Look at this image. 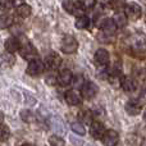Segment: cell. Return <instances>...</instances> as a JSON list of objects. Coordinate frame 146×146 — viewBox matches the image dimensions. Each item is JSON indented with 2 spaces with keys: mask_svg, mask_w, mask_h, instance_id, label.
I'll list each match as a JSON object with an SVG mask.
<instances>
[{
  "mask_svg": "<svg viewBox=\"0 0 146 146\" xmlns=\"http://www.w3.org/2000/svg\"><path fill=\"white\" fill-rule=\"evenodd\" d=\"M121 87L126 92H133L136 90V82L131 77H123L121 80Z\"/></svg>",
  "mask_w": 146,
  "mask_h": 146,
  "instance_id": "ac0fdd59",
  "label": "cell"
},
{
  "mask_svg": "<svg viewBox=\"0 0 146 146\" xmlns=\"http://www.w3.org/2000/svg\"><path fill=\"white\" fill-rule=\"evenodd\" d=\"M14 63H15V58L13 56V54L4 53L0 55V67H3V68H10Z\"/></svg>",
  "mask_w": 146,
  "mask_h": 146,
  "instance_id": "e0dca14e",
  "label": "cell"
},
{
  "mask_svg": "<svg viewBox=\"0 0 146 146\" xmlns=\"http://www.w3.org/2000/svg\"><path fill=\"white\" fill-rule=\"evenodd\" d=\"M105 127L101 123L100 121H94L90 126V135L94 137L95 140H99L103 137V135L105 133Z\"/></svg>",
  "mask_w": 146,
  "mask_h": 146,
  "instance_id": "9c48e42d",
  "label": "cell"
},
{
  "mask_svg": "<svg viewBox=\"0 0 146 146\" xmlns=\"http://www.w3.org/2000/svg\"><path fill=\"white\" fill-rule=\"evenodd\" d=\"M49 144L50 146H66V142L58 135H53V136L49 137Z\"/></svg>",
  "mask_w": 146,
  "mask_h": 146,
  "instance_id": "d4e9b609",
  "label": "cell"
},
{
  "mask_svg": "<svg viewBox=\"0 0 146 146\" xmlns=\"http://www.w3.org/2000/svg\"><path fill=\"white\" fill-rule=\"evenodd\" d=\"M80 118L85 123H92V111L91 110H82L80 113Z\"/></svg>",
  "mask_w": 146,
  "mask_h": 146,
  "instance_id": "4316f807",
  "label": "cell"
},
{
  "mask_svg": "<svg viewBox=\"0 0 146 146\" xmlns=\"http://www.w3.org/2000/svg\"><path fill=\"white\" fill-rule=\"evenodd\" d=\"M4 48H5V50H7V53L13 54L21 49V41L18 40L17 37H9L5 41Z\"/></svg>",
  "mask_w": 146,
  "mask_h": 146,
  "instance_id": "4fadbf2b",
  "label": "cell"
},
{
  "mask_svg": "<svg viewBox=\"0 0 146 146\" xmlns=\"http://www.w3.org/2000/svg\"><path fill=\"white\" fill-rule=\"evenodd\" d=\"M62 5H63L64 10L67 13H69V14H77L78 12L83 10L80 1H71V0H68V1H63Z\"/></svg>",
  "mask_w": 146,
  "mask_h": 146,
  "instance_id": "5bb4252c",
  "label": "cell"
},
{
  "mask_svg": "<svg viewBox=\"0 0 146 146\" xmlns=\"http://www.w3.org/2000/svg\"><path fill=\"white\" fill-rule=\"evenodd\" d=\"M45 82L48 83L49 86H55L58 83V76L55 74H49L48 77L45 78Z\"/></svg>",
  "mask_w": 146,
  "mask_h": 146,
  "instance_id": "f1b7e54d",
  "label": "cell"
},
{
  "mask_svg": "<svg viewBox=\"0 0 146 146\" xmlns=\"http://www.w3.org/2000/svg\"><path fill=\"white\" fill-rule=\"evenodd\" d=\"M141 146H146V140H144V141H142V144H141Z\"/></svg>",
  "mask_w": 146,
  "mask_h": 146,
  "instance_id": "e575fe53",
  "label": "cell"
},
{
  "mask_svg": "<svg viewBox=\"0 0 146 146\" xmlns=\"http://www.w3.org/2000/svg\"><path fill=\"white\" fill-rule=\"evenodd\" d=\"M73 80V74L69 69H63V71L59 72L58 76V83L60 86H68L72 83Z\"/></svg>",
  "mask_w": 146,
  "mask_h": 146,
  "instance_id": "2e32d148",
  "label": "cell"
},
{
  "mask_svg": "<svg viewBox=\"0 0 146 146\" xmlns=\"http://www.w3.org/2000/svg\"><path fill=\"white\" fill-rule=\"evenodd\" d=\"M124 108H126V111L129 114V115H137V114H140L142 106H141V104H140L137 100L132 99V100L127 101L126 105H124Z\"/></svg>",
  "mask_w": 146,
  "mask_h": 146,
  "instance_id": "7c38bea8",
  "label": "cell"
},
{
  "mask_svg": "<svg viewBox=\"0 0 146 146\" xmlns=\"http://www.w3.org/2000/svg\"><path fill=\"white\" fill-rule=\"evenodd\" d=\"M104 146H117L119 142V135L115 129H106L101 137Z\"/></svg>",
  "mask_w": 146,
  "mask_h": 146,
  "instance_id": "52a82bcc",
  "label": "cell"
},
{
  "mask_svg": "<svg viewBox=\"0 0 146 146\" xmlns=\"http://www.w3.org/2000/svg\"><path fill=\"white\" fill-rule=\"evenodd\" d=\"M21 118H22V121L26 122V123H32V122H35L36 117L31 110H26L25 109V110L21 111Z\"/></svg>",
  "mask_w": 146,
  "mask_h": 146,
  "instance_id": "603a6c76",
  "label": "cell"
},
{
  "mask_svg": "<svg viewBox=\"0 0 146 146\" xmlns=\"http://www.w3.org/2000/svg\"><path fill=\"white\" fill-rule=\"evenodd\" d=\"M3 121H4V114H3V111H0V124L3 123Z\"/></svg>",
  "mask_w": 146,
  "mask_h": 146,
  "instance_id": "d6a6232c",
  "label": "cell"
},
{
  "mask_svg": "<svg viewBox=\"0 0 146 146\" xmlns=\"http://www.w3.org/2000/svg\"><path fill=\"white\" fill-rule=\"evenodd\" d=\"M99 27L101 28V31H103L106 36L115 35L117 30H118V28L115 27V25H114V22H113L111 18H104V19L99 23Z\"/></svg>",
  "mask_w": 146,
  "mask_h": 146,
  "instance_id": "ba28073f",
  "label": "cell"
},
{
  "mask_svg": "<svg viewBox=\"0 0 146 146\" xmlns=\"http://www.w3.org/2000/svg\"><path fill=\"white\" fill-rule=\"evenodd\" d=\"M66 101L68 105L77 106V105H81L82 98H81V95H78L74 90H69L66 92Z\"/></svg>",
  "mask_w": 146,
  "mask_h": 146,
  "instance_id": "9a60e30c",
  "label": "cell"
},
{
  "mask_svg": "<svg viewBox=\"0 0 146 146\" xmlns=\"http://www.w3.org/2000/svg\"><path fill=\"white\" fill-rule=\"evenodd\" d=\"M99 92V87L96 83L91 82V81H86L81 87V98L86 99V100H91L94 99Z\"/></svg>",
  "mask_w": 146,
  "mask_h": 146,
  "instance_id": "3957f363",
  "label": "cell"
},
{
  "mask_svg": "<svg viewBox=\"0 0 146 146\" xmlns=\"http://www.w3.org/2000/svg\"><path fill=\"white\" fill-rule=\"evenodd\" d=\"M14 19L9 14H1L0 15V30H7L13 25Z\"/></svg>",
  "mask_w": 146,
  "mask_h": 146,
  "instance_id": "7402d4cb",
  "label": "cell"
},
{
  "mask_svg": "<svg viewBox=\"0 0 146 146\" xmlns=\"http://www.w3.org/2000/svg\"><path fill=\"white\" fill-rule=\"evenodd\" d=\"M78 49V41L76 40L74 36L72 35H66L62 40V45H60V50L64 54H73L76 53V50Z\"/></svg>",
  "mask_w": 146,
  "mask_h": 146,
  "instance_id": "6da1fadb",
  "label": "cell"
},
{
  "mask_svg": "<svg viewBox=\"0 0 146 146\" xmlns=\"http://www.w3.org/2000/svg\"><path fill=\"white\" fill-rule=\"evenodd\" d=\"M72 83L76 86V87H82V85H83L85 82H83L82 76H77L74 80H72Z\"/></svg>",
  "mask_w": 146,
  "mask_h": 146,
  "instance_id": "1f68e13d",
  "label": "cell"
},
{
  "mask_svg": "<svg viewBox=\"0 0 146 146\" xmlns=\"http://www.w3.org/2000/svg\"><path fill=\"white\" fill-rule=\"evenodd\" d=\"M22 146H36V145H32V144H23Z\"/></svg>",
  "mask_w": 146,
  "mask_h": 146,
  "instance_id": "836d02e7",
  "label": "cell"
},
{
  "mask_svg": "<svg viewBox=\"0 0 146 146\" xmlns=\"http://www.w3.org/2000/svg\"><path fill=\"white\" fill-rule=\"evenodd\" d=\"M74 26L78 30H86V28L90 27V18L86 17V15H78L76 18Z\"/></svg>",
  "mask_w": 146,
  "mask_h": 146,
  "instance_id": "44dd1931",
  "label": "cell"
},
{
  "mask_svg": "<svg viewBox=\"0 0 146 146\" xmlns=\"http://www.w3.org/2000/svg\"><path fill=\"white\" fill-rule=\"evenodd\" d=\"M14 5V1H9V0H0V10L1 12H8L10 10Z\"/></svg>",
  "mask_w": 146,
  "mask_h": 146,
  "instance_id": "83f0119b",
  "label": "cell"
},
{
  "mask_svg": "<svg viewBox=\"0 0 146 146\" xmlns=\"http://www.w3.org/2000/svg\"><path fill=\"white\" fill-rule=\"evenodd\" d=\"M15 12H17V15L21 18H27L31 15V13H32V8L30 7L28 4H26V3H22V4H19L17 7V9H15Z\"/></svg>",
  "mask_w": 146,
  "mask_h": 146,
  "instance_id": "d6986e66",
  "label": "cell"
},
{
  "mask_svg": "<svg viewBox=\"0 0 146 146\" xmlns=\"http://www.w3.org/2000/svg\"><path fill=\"white\" fill-rule=\"evenodd\" d=\"M94 59H95V62L99 66H106L109 63V60H110V55H109V53L105 49H98L95 55H94Z\"/></svg>",
  "mask_w": 146,
  "mask_h": 146,
  "instance_id": "8fae6325",
  "label": "cell"
},
{
  "mask_svg": "<svg viewBox=\"0 0 146 146\" xmlns=\"http://www.w3.org/2000/svg\"><path fill=\"white\" fill-rule=\"evenodd\" d=\"M132 51L136 55H146V35H137L132 38Z\"/></svg>",
  "mask_w": 146,
  "mask_h": 146,
  "instance_id": "7a4b0ae2",
  "label": "cell"
},
{
  "mask_svg": "<svg viewBox=\"0 0 146 146\" xmlns=\"http://www.w3.org/2000/svg\"><path fill=\"white\" fill-rule=\"evenodd\" d=\"M44 71H45V64L44 62H41L40 59H35V60H31L27 66V74L32 76V77H36V76L42 74Z\"/></svg>",
  "mask_w": 146,
  "mask_h": 146,
  "instance_id": "8992f818",
  "label": "cell"
},
{
  "mask_svg": "<svg viewBox=\"0 0 146 146\" xmlns=\"http://www.w3.org/2000/svg\"><path fill=\"white\" fill-rule=\"evenodd\" d=\"M81 3V7H82L83 10H88V9H92L94 5L96 4L94 0H90V1H80Z\"/></svg>",
  "mask_w": 146,
  "mask_h": 146,
  "instance_id": "4dcf8cb0",
  "label": "cell"
},
{
  "mask_svg": "<svg viewBox=\"0 0 146 146\" xmlns=\"http://www.w3.org/2000/svg\"><path fill=\"white\" fill-rule=\"evenodd\" d=\"M19 54L23 59L26 60H35V59H38V54H37V50L33 48V45H31L30 42H26L25 45H21V49H19Z\"/></svg>",
  "mask_w": 146,
  "mask_h": 146,
  "instance_id": "5b68a950",
  "label": "cell"
},
{
  "mask_svg": "<svg viewBox=\"0 0 146 146\" xmlns=\"http://www.w3.org/2000/svg\"><path fill=\"white\" fill-rule=\"evenodd\" d=\"M10 137V129L8 126H0V142H5Z\"/></svg>",
  "mask_w": 146,
  "mask_h": 146,
  "instance_id": "484cf974",
  "label": "cell"
},
{
  "mask_svg": "<svg viewBox=\"0 0 146 146\" xmlns=\"http://www.w3.org/2000/svg\"><path fill=\"white\" fill-rule=\"evenodd\" d=\"M44 64H45L48 68H50V69H58L59 67H60V64H62V59L56 53H50V54L46 55L45 63Z\"/></svg>",
  "mask_w": 146,
  "mask_h": 146,
  "instance_id": "30bf717a",
  "label": "cell"
},
{
  "mask_svg": "<svg viewBox=\"0 0 146 146\" xmlns=\"http://www.w3.org/2000/svg\"><path fill=\"white\" fill-rule=\"evenodd\" d=\"M111 19H113V22H114V25H115L117 28H123V27H126V26H127V22H128V19H127L126 14H124V13H122V12L115 13V15H114Z\"/></svg>",
  "mask_w": 146,
  "mask_h": 146,
  "instance_id": "ffe728a7",
  "label": "cell"
},
{
  "mask_svg": "<svg viewBox=\"0 0 146 146\" xmlns=\"http://www.w3.org/2000/svg\"><path fill=\"white\" fill-rule=\"evenodd\" d=\"M126 3L123 1H110V8L114 10H119V9H124Z\"/></svg>",
  "mask_w": 146,
  "mask_h": 146,
  "instance_id": "f546056e",
  "label": "cell"
},
{
  "mask_svg": "<svg viewBox=\"0 0 146 146\" xmlns=\"http://www.w3.org/2000/svg\"><path fill=\"white\" fill-rule=\"evenodd\" d=\"M124 14H126L127 19H131V21L140 19L142 15L141 7L139 4H136V3H127L124 5Z\"/></svg>",
  "mask_w": 146,
  "mask_h": 146,
  "instance_id": "277c9868",
  "label": "cell"
},
{
  "mask_svg": "<svg viewBox=\"0 0 146 146\" xmlns=\"http://www.w3.org/2000/svg\"><path fill=\"white\" fill-rule=\"evenodd\" d=\"M144 119H145V121H146V111H145V113H144Z\"/></svg>",
  "mask_w": 146,
  "mask_h": 146,
  "instance_id": "d590c367",
  "label": "cell"
},
{
  "mask_svg": "<svg viewBox=\"0 0 146 146\" xmlns=\"http://www.w3.org/2000/svg\"><path fill=\"white\" fill-rule=\"evenodd\" d=\"M71 128H72V131L74 132L76 135H80V136H83V135L86 133L85 127H83V124L80 123V122H73Z\"/></svg>",
  "mask_w": 146,
  "mask_h": 146,
  "instance_id": "cb8c5ba5",
  "label": "cell"
}]
</instances>
